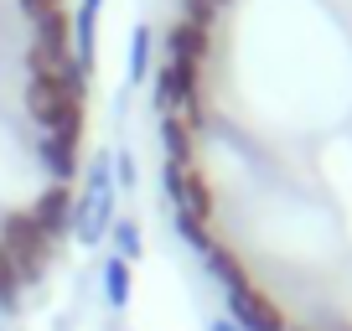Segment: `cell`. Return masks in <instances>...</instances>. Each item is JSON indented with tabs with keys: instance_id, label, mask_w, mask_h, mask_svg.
I'll return each mask as SVG.
<instances>
[{
	"instance_id": "obj_8",
	"label": "cell",
	"mask_w": 352,
	"mask_h": 331,
	"mask_svg": "<svg viewBox=\"0 0 352 331\" xmlns=\"http://www.w3.org/2000/svg\"><path fill=\"white\" fill-rule=\"evenodd\" d=\"M166 62H182V67H192L197 73L202 67V57H208V32L202 26H187V21H176L171 32H166Z\"/></svg>"
},
{
	"instance_id": "obj_12",
	"label": "cell",
	"mask_w": 352,
	"mask_h": 331,
	"mask_svg": "<svg viewBox=\"0 0 352 331\" xmlns=\"http://www.w3.org/2000/svg\"><path fill=\"white\" fill-rule=\"evenodd\" d=\"M145 67H151V26H135V36H130V57H124V78H130V89L145 78Z\"/></svg>"
},
{
	"instance_id": "obj_1",
	"label": "cell",
	"mask_w": 352,
	"mask_h": 331,
	"mask_svg": "<svg viewBox=\"0 0 352 331\" xmlns=\"http://www.w3.org/2000/svg\"><path fill=\"white\" fill-rule=\"evenodd\" d=\"M26 114L57 140H83V78H32Z\"/></svg>"
},
{
	"instance_id": "obj_18",
	"label": "cell",
	"mask_w": 352,
	"mask_h": 331,
	"mask_svg": "<svg viewBox=\"0 0 352 331\" xmlns=\"http://www.w3.org/2000/svg\"><path fill=\"white\" fill-rule=\"evenodd\" d=\"M21 11L32 16V21H42V16H52V11H63V0H21Z\"/></svg>"
},
{
	"instance_id": "obj_10",
	"label": "cell",
	"mask_w": 352,
	"mask_h": 331,
	"mask_svg": "<svg viewBox=\"0 0 352 331\" xmlns=\"http://www.w3.org/2000/svg\"><path fill=\"white\" fill-rule=\"evenodd\" d=\"M161 150L166 161H192V124L182 114H161Z\"/></svg>"
},
{
	"instance_id": "obj_6",
	"label": "cell",
	"mask_w": 352,
	"mask_h": 331,
	"mask_svg": "<svg viewBox=\"0 0 352 331\" xmlns=\"http://www.w3.org/2000/svg\"><path fill=\"white\" fill-rule=\"evenodd\" d=\"M155 104H161V114H182V119H197V73L182 62H166L161 73H155Z\"/></svg>"
},
{
	"instance_id": "obj_7",
	"label": "cell",
	"mask_w": 352,
	"mask_h": 331,
	"mask_svg": "<svg viewBox=\"0 0 352 331\" xmlns=\"http://www.w3.org/2000/svg\"><path fill=\"white\" fill-rule=\"evenodd\" d=\"M32 218H36V228H42L52 243L63 238V233H73V197H67V187H52V192L32 207Z\"/></svg>"
},
{
	"instance_id": "obj_9",
	"label": "cell",
	"mask_w": 352,
	"mask_h": 331,
	"mask_svg": "<svg viewBox=\"0 0 352 331\" xmlns=\"http://www.w3.org/2000/svg\"><path fill=\"white\" fill-rule=\"evenodd\" d=\"M42 161H47V171H52V187H63L67 176H78V145L73 140L42 135Z\"/></svg>"
},
{
	"instance_id": "obj_15",
	"label": "cell",
	"mask_w": 352,
	"mask_h": 331,
	"mask_svg": "<svg viewBox=\"0 0 352 331\" xmlns=\"http://www.w3.org/2000/svg\"><path fill=\"white\" fill-rule=\"evenodd\" d=\"M171 228L182 233V238L197 249V254H208L212 249V238H208V222H197V218H182V212H171Z\"/></svg>"
},
{
	"instance_id": "obj_16",
	"label": "cell",
	"mask_w": 352,
	"mask_h": 331,
	"mask_svg": "<svg viewBox=\"0 0 352 331\" xmlns=\"http://www.w3.org/2000/svg\"><path fill=\"white\" fill-rule=\"evenodd\" d=\"M182 5H187V16H182V21H187V26H202V32H208L228 0H182Z\"/></svg>"
},
{
	"instance_id": "obj_13",
	"label": "cell",
	"mask_w": 352,
	"mask_h": 331,
	"mask_svg": "<svg viewBox=\"0 0 352 331\" xmlns=\"http://www.w3.org/2000/svg\"><path fill=\"white\" fill-rule=\"evenodd\" d=\"M109 238H114V259H140V222L135 218H114V228H109Z\"/></svg>"
},
{
	"instance_id": "obj_2",
	"label": "cell",
	"mask_w": 352,
	"mask_h": 331,
	"mask_svg": "<svg viewBox=\"0 0 352 331\" xmlns=\"http://www.w3.org/2000/svg\"><path fill=\"white\" fill-rule=\"evenodd\" d=\"M114 197H120V187H114V155L104 150V155H94V166H88V187H83V197L73 202V233H78V243H94L99 238H109V228H114Z\"/></svg>"
},
{
	"instance_id": "obj_3",
	"label": "cell",
	"mask_w": 352,
	"mask_h": 331,
	"mask_svg": "<svg viewBox=\"0 0 352 331\" xmlns=\"http://www.w3.org/2000/svg\"><path fill=\"white\" fill-rule=\"evenodd\" d=\"M0 243H6V254H11V264H16V275H21V285L42 279L47 259L57 254V243L47 238L42 228H36L32 212H6V222H0Z\"/></svg>"
},
{
	"instance_id": "obj_19",
	"label": "cell",
	"mask_w": 352,
	"mask_h": 331,
	"mask_svg": "<svg viewBox=\"0 0 352 331\" xmlns=\"http://www.w3.org/2000/svg\"><path fill=\"white\" fill-rule=\"evenodd\" d=\"M212 331H239V326H233V321H212Z\"/></svg>"
},
{
	"instance_id": "obj_11",
	"label": "cell",
	"mask_w": 352,
	"mask_h": 331,
	"mask_svg": "<svg viewBox=\"0 0 352 331\" xmlns=\"http://www.w3.org/2000/svg\"><path fill=\"white\" fill-rule=\"evenodd\" d=\"M104 300H109L114 310L130 306V264L114 259V254H109V264H104Z\"/></svg>"
},
{
	"instance_id": "obj_5",
	"label": "cell",
	"mask_w": 352,
	"mask_h": 331,
	"mask_svg": "<svg viewBox=\"0 0 352 331\" xmlns=\"http://www.w3.org/2000/svg\"><path fill=\"white\" fill-rule=\"evenodd\" d=\"M228 295V321L239 331H285V316L264 290H254V279H239V285L223 290Z\"/></svg>"
},
{
	"instance_id": "obj_20",
	"label": "cell",
	"mask_w": 352,
	"mask_h": 331,
	"mask_svg": "<svg viewBox=\"0 0 352 331\" xmlns=\"http://www.w3.org/2000/svg\"><path fill=\"white\" fill-rule=\"evenodd\" d=\"M99 5H104V0H83V11H99Z\"/></svg>"
},
{
	"instance_id": "obj_14",
	"label": "cell",
	"mask_w": 352,
	"mask_h": 331,
	"mask_svg": "<svg viewBox=\"0 0 352 331\" xmlns=\"http://www.w3.org/2000/svg\"><path fill=\"white\" fill-rule=\"evenodd\" d=\"M21 275H16L11 254H6V243H0V310H16V300H21Z\"/></svg>"
},
{
	"instance_id": "obj_4",
	"label": "cell",
	"mask_w": 352,
	"mask_h": 331,
	"mask_svg": "<svg viewBox=\"0 0 352 331\" xmlns=\"http://www.w3.org/2000/svg\"><path fill=\"white\" fill-rule=\"evenodd\" d=\"M161 187H166L171 212L197 218V222L212 218V187H208V176L197 171V161H166L161 166Z\"/></svg>"
},
{
	"instance_id": "obj_17",
	"label": "cell",
	"mask_w": 352,
	"mask_h": 331,
	"mask_svg": "<svg viewBox=\"0 0 352 331\" xmlns=\"http://www.w3.org/2000/svg\"><path fill=\"white\" fill-rule=\"evenodd\" d=\"M114 187H135V155L114 150Z\"/></svg>"
}]
</instances>
